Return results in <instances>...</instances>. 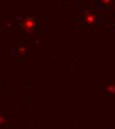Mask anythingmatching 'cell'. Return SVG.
I'll return each instance as SVG.
<instances>
[{"mask_svg":"<svg viewBox=\"0 0 115 129\" xmlns=\"http://www.w3.org/2000/svg\"><path fill=\"white\" fill-rule=\"evenodd\" d=\"M26 52H27V49L25 48L24 46H20V47H18V49H17V54L20 57H23L26 54Z\"/></svg>","mask_w":115,"mask_h":129,"instance_id":"4","label":"cell"},{"mask_svg":"<svg viewBox=\"0 0 115 129\" xmlns=\"http://www.w3.org/2000/svg\"><path fill=\"white\" fill-rule=\"evenodd\" d=\"M37 26V20L32 17H27L21 21V27L28 33H31Z\"/></svg>","mask_w":115,"mask_h":129,"instance_id":"1","label":"cell"},{"mask_svg":"<svg viewBox=\"0 0 115 129\" xmlns=\"http://www.w3.org/2000/svg\"><path fill=\"white\" fill-rule=\"evenodd\" d=\"M106 90L111 93V94H115V82H110L107 84L106 86Z\"/></svg>","mask_w":115,"mask_h":129,"instance_id":"3","label":"cell"},{"mask_svg":"<svg viewBox=\"0 0 115 129\" xmlns=\"http://www.w3.org/2000/svg\"><path fill=\"white\" fill-rule=\"evenodd\" d=\"M103 5H107V6H109V5H112L113 4V1H111V0H101L100 1Z\"/></svg>","mask_w":115,"mask_h":129,"instance_id":"5","label":"cell"},{"mask_svg":"<svg viewBox=\"0 0 115 129\" xmlns=\"http://www.w3.org/2000/svg\"><path fill=\"white\" fill-rule=\"evenodd\" d=\"M5 123V117L3 115H0V125H3Z\"/></svg>","mask_w":115,"mask_h":129,"instance_id":"6","label":"cell"},{"mask_svg":"<svg viewBox=\"0 0 115 129\" xmlns=\"http://www.w3.org/2000/svg\"><path fill=\"white\" fill-rule=\"evenodd\" d=\"M84 23L87 25H91L94 24L96 22V15L93 13H90L89 11H85V16L83 18Z\"/></svg>","mask_w":115,"mask_h":129,"instance_id":"2","label":"cell"},{"mask_svg":"<svg viewBox=\"0 0 115 129\" xmlns=\"http://www.w3.org/2000/svg\"><path fill=\"white\" fill-rule=\"evenodd\" d=\"M114 25H115V23H114Z\"/></svg>","mask_w":115,"mask_h":129,"instance_id":"7","label":"cell"}]
</instances>
